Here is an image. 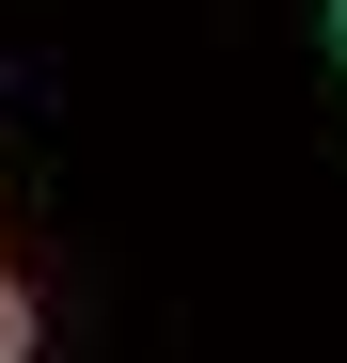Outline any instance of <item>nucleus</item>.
Instances as JSON below:
<instances>
[{
	"label": "nucleus",
	"instance_id": "nucleus-1",
	"mask_svg": "<svg viewBox=\"0 0 347 363\" xmlns=\"http://www.w3.org/2000/svg\"><path fill=\"white\" fill-rule=\"evenodd\" d=\"M0 363H32V300L16 284H0Z\"/></svg>",
	"mask_w": 347,
	"mask_h": 363
},
{
	"label": "nucleus",
	"instance_id": "nucleus-2",
	"mask_svg": "<svg viewBox=\"0 0 347 363\" xmlns=\"http://www.w3.org/2000/svg\"><path fill=\"white\" fill-rule=\"evenodd\" d=\"M331 64H347V0H331Z\"/></svg>",
	"mask_w": 347,
	"mask_h": 363
}]
</instances>
